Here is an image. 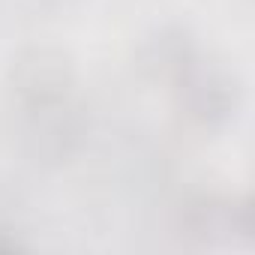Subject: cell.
<instances>
[{
	"mask_svg": "<svg viewBox=\"0 0 255 255\" xmlns=\"http://www.w3.org/2000/svg\"><path fill=\"white\" fill-rule=\"evenodd\" d=\"M171 75L180 108L198 120V123H216L225 120L234 108V81L204 57L177 48L171 54Z\"/></svg>",
	"mask_w": 255,
	"mask_h": 255,
	"instance_id": "cell-1",
	"label": "cell"
},
{
	"mask_svg": "<svg viewBox=\"0 0 255 255\" xmlns=\"http://www.w3.org/2000/svg\"><path fill=\"white\" fill-rule=\"evenodd\" d=\"M180 231L201 243H231L234 237L249 240L252 207L246 198L201 195L189 201L180 213Z\"/></svg>",
	"mask_w": 255,
	"mask_h": 255,
	"instance_id": "cell-2",
	"label": "cell"
}]
</instances>
